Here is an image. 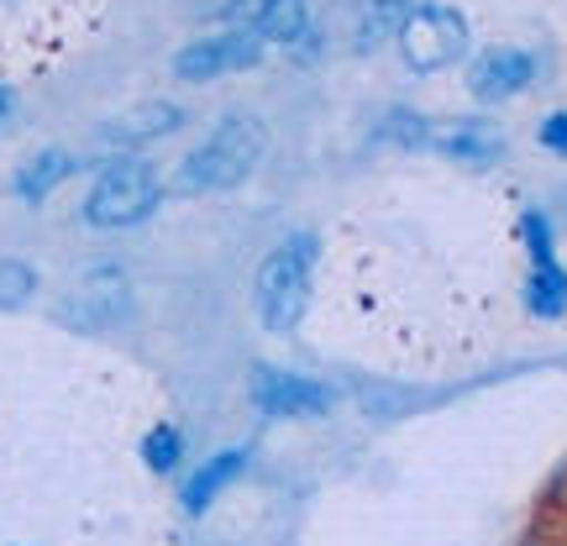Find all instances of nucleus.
<instances>
[{"label": "nucleus", "instance_id": "9", "mask_svg": "<svg viewBox=\"0 0 567 546\" xmlns=\"http://www.w3.org/2000/svg\"><path fill=\"white\" fill-rule=\"evenodd\" d=\"M431 147L452 163H494L505 153V132L488 122H446V126H431Z\"/></svg>", "mask_w": 567, "mask_h": 546}, {"label": "nucleus", "instance_id": "2", "mask_svg": "<svg viewBox=\"0 0 567 546\" xmlns=\"http://www.w3.org/2000/svg\"><path fill=\"white\" fill-rule=\"evenodd\" d=\"M316 264H321V243H316V231H295V237H284V243L264 258L258 284H252V300H258V316H264L268 331H295V321L305 316V300H310Z\"/></svg>", "mask_w": 567, "mask_h": 546}, {"label": "nucleus", "instance_id": "12", "mask_svg": "<svg viewBox=\"0 0 567 546\" xmlns=\"http://www.w3.org/2000/svg\"><path fill=\"white\" fill-rule=\"evenodd\" d=\"M252 32L258 42H274V48H295V42L310 32V0H258L252 11Z\"/></svg>", "mask_w": 567, "mask_h": 546}, {"label": "nucleus", "instance_id": "14", "mask_svg": "<svg viewBox=\"0 0 567 546\" xmlns=\"http://www.w3.org/2000/svg\"><path fill=\"white\" fill-rule=\"evenodd\" d=\"M410 6H415V0H363V17H358L352 48H358V53H379L389 38H400Z\"/></svg>", "mask_w": 567, "mask_h": 546}, {"label": "nucleus", "instance_id": "10", "mask_svg": "<svg viewBox=\"0 0 567 546\" xmlns=\"http://www.w3.org/2000/svg\"><path fill=\"white\" fill-rule=\"evenodd\" d=\"M243 467H247V446H226V452H216V457H205V463L195 467V478L184 484L179 505L189 509V515H205V509L216 505L226 488L243 478Z\"/></svg>", "mask_w": 567, "mask_h": 546}, {"label": "nucleus", "instance_id": "18", "mask_svg": "<svg viewBox=\"0 0 567 546\" xmlns=\"http://www.w3.org/2000/svg\"><path fill=\"white\" fill-rule=\"evenodd\" d=\"M379 142H394V147H421L431 142V122L421 111H389L384 126H379Z\"/></svg>", "mask_w": 567, "mask_h": 546}, {"label": "nucleus", "instance_id": "8", "mask_svg": "<svg viewBox=\"0 0 567 546\" xmlns=\"http://www.w3.org/2000/svg\"><path fill=\"white\" fill-rule=\"evenodd\" d=\"M530 80H536V59L526 48H488L467 69V95L484 105H499V101H515Z\"/></svg>", "mask_w": 567, "mask_h": 546}, {"label": "nucleus", "instance_id": "6", "mask_svg": "<svg viewBox=\"0 0 567 546\" xmlns=\"http://www.w3.org/2000/svg\"><path fill=\"white\" fill-rule=\"evenodd\" d=\"M520 237L530 247V279H526V305L530 316L542 321H557L567 310V268L557 264V247H551V222L542 210H526L520 216Z\"/></svg>", "mask_w": 567, "mask_h": 546}, {"label": "nucleus", "instance_id": "1", "mask_svg": "<svg viewBox=\"0 0 567 546\" xmlns=\"http://www.w3.org/2000/svg\"><path fill=\"white\" fill-rule=\"evenodd\" d=\"M268 132L252 116H231L210 137L179 163V189L184 195H216V189H237V184L264 163Z\"/></svg>", "mask_w": 567, "mask_h": 546}, {"label": "nucleus", "instance_id": "19", "mask_svg": "<svg viewBox=\"0 0 567 546\" xmlns=\"http://www.w3.org/2000/svg\"><path fill=\"white\" fill-rule=\"evenodd\" d=\"M536 137H542V147H547V153H563V158H567V111H551Z\"/></svg>", "mask_w": 567, "mask_h": 546}, {"label": "nucleus", "instance_id": "20", "mask_svg": "<svg viewBox=\"0 0 567 546\" xmlns=\"http://www.w3.org/2000/svg\"><path fill=\"white\" fill-rule=\"evenodd\" d=\"M11 111H17V90L0 84V122H11Z\"/></svg>", "mask_w": 567, "mask_h": 546}, {"label": "nucleus", "instance_id": "15", "mask_svg": "<svg viewBox=\"0 0 567 546\" xmlns=\"http://www.w3.org/2000/svg\"><path fill=\"white\" fill-rule=\"evenodd\" d=\"M179 122H184L179 105L158 101V105H142V116H126V122L105 126V132H116V137H163V132H174Z\"/></svg>", "mask_w": 567, "mask_h": 546}, {"label": "nucleus", "instance_id": "11", "mask_svg": "<svg viewBox=\"0 0 567 546\" xmlns=\"http://www.w3.org/2000/svg\"><path fill=\"white\" fill-rule=\"evenodd\" d=\"M69 310L80 316V321H111V316H122L126 310V279L122 268H95V274H84V284L74 289V300Z\"/></svg>", "mask_w": 567, "mask_h": 546}, {"label": "nucleus", "instance_id": "13", "mask_svg": "<svg viewBox=\"0 0 567 546\" xmlns=\"http://www.w3.org/2000/svg\"><path fill=\"white\" fill-rule=\"evenodd\" d=\"M74 153H63V147H42V153H32V158L17 168V195L21 200H48L59 184L74 179Z\"/></svg>", "mask_w": 567, "mask_h": 546}, {"label": "nucleus", "instance_id": "3", "mask_svg": "<svg viewBox=\"0 0 567 546\" xmlns=\"http://www.w3.org/2000/svg\"><path fill=\"white\" fill-rule=\"evenodd\" d=\"M163 205V184L153 174V163L142 158H116L105 163L90 195H84V222L101 231H122V226H142Z\"/></svg>", "mask_w": 567, "mask_h": 546}, {"label": "nucleus", "instance_id": "17", "mask_svg": "<svg viewBox=\"0 0 567 546\" xmlns=\"http://www.w3.org/2000/svg\"><path fill=\"white\" fill-rule=\"evenodd\" d=\"M32 295H38V274H32V264L0 258V310H21Z\"/></svg>", "mask_w": 567, "mask_h": 546}, {"label": "nucleus", "instance_id": "4", "mask_svg": "<svg viewBox=\"0 0 567 546\" xmlns=\"http://www.w3.org/2000/svg\"><path fill=\"white\" fill-rule=\"evenodd\" d=\"M400 48L415 74H436L446 63H457L467 53V21L457 6L442 0H415L405 27H400Z\"/></svg>", "mask_w": 567, "mask_h": 546}, {"label": "nucleus", "instance_id": "16", "mask_svg": "<svg viewBox=\"0 0 567 546\" xmlns=\"http://www.w3.org/2000/svg\"><path fill=\"white\" fill-rule=\"evenodd\" d=\"M184 457V436L179 425H153V436L142 442V463L153 467V473H174Z\"/></svg>", "mask_w": 567, "mask_h": 546}, {"label": "nucleus", "instance_id": "5", "mask_svg": "<svg viewBox=\"0 0 567 546\" xmlns=\"http://www.w3.org/2000/svg\"><path fill=\"white\" fill-rule=\"evenodd\" d=\"M264 59V42L252 27H226V32H210V38L184 42L174 53V80L184 84H210L221 74H243Z\"/></svg>", "mask_w": 567, "mask_h": 546}, {"label": "nucleus", "instance_id": "7", "mask_svg": "<svg viewBox=\"0 0 567 546\" xmlns=\"http://www.w3.org/2000/svg\"><path fill=\"white\" fill-rule=\"evenodd\" d=\"M252 405L274 421H305L331 410V389L316 379H300L289 368H252Z\"/></svg>", "mask_w": 567, "mask_h": 546}]
</instances>
